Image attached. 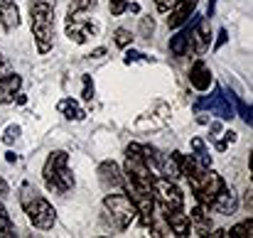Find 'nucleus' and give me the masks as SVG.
<instances>
[{
  "instance_id": "obj_16",
  "label": "nucleus",
  "mask_w": 253,
  "mask_h": 238,
  "mask_svg": "<svg viewBox=\"0 0 253 238\" xmlns=\"http://www.w3.org/2000/svg\"><path fill=\"white\" fill-rule=\"evenodd\" d=\"M199 17H202V15L194 12V15L182 25V30L169 40V54H172V57H184V52H187V42H189V35H192V27H194V22H197Z\"/></svg>"
},
{
  "instance_id": "obj_33",
  "label": "nucleus",
  "mask_w": 253,
  "mask_h": 238,
  "mask_svg": "<svg viewBox=\"0 0 253 238\" xmlns=\"http://www.w3.org/2000/svg\"><path fill=\"white\" fill-rule=\"evenodd\" d=\"M138 59H145V54H140V52H126V64H130V62H138Z\"/></svg>"
},
{
  "instance_id": "obj_15",
  "label": "nucleus",
  "mask_w": 253,
  "mask_h": 238,
  "mask_svg": "<svg viewBox=\"0 0 253 238\" xmlns=\"http://www.w3.org/2000/svg\"><path fill=\"white\" fill-rule=\"evenodd\" d=\"M189 226H192V234L194 236H209L211 234V216H209V209L202 206V204H194L189 209Z\"/></svg>"
},
{
  "instance_id": "obj_29",
  "label": "nucleus",
  "mask_w": 253,
  "mask_h": 238,
  "mask_svg": "<svg viewBox=\"0 0 253 238\" xmlns=\"http://www.w3.org/2000/svg\"><path fill=\"white\" fill-rule=\"evenodd\" d=\"M153 30H155V22H153V17H143V20H140V35H143L145 40H150Z\"/></svg>"
},
{
  "instance_id": "obj_10",
  "label": "nucleus",
  "mask_w": 253,
  "mask_h": 238,
  "mask_svg": "<svg viewBox=\"0 0 253 238\" xmlns=\"http://www.w3.org/2000/svg\"><path fill=\"white\" fill-rule=\"evenodd\" d=\"M169 120V106L168 103H163V101H158L155 106H153V111H148V113H143V116H138L135 118V123H133V128L135 130H140V133H148V130H160V128H165Z\"/></svg>"
},
{
  "instance_id": "obj_31",
  "label": "nucleus",
  "mask_w": 253,
  "mask_h": 238,
  "mask_svg": "<svg viewBox=\"0 0 253 238\" xmlns=\"http://www.w3.org/2000/svg\"><path fill=\"white\" fill-rule=\"evenodd\" d=\"M174 2H177V0H155V10L165 15V12H168V10L172 7V5H174Z\"/></svg>"
},
{
  "instance_id": "obj_2",
  "label": "nucleus",
  "mask_w": 253,
  "mask_h": 238,
  "mask_svg": "<svg viewBox=\"0 0 253 238\" xmlns=\"http://www.w3.org/2000/svg\"><path fill=\"white\" fill-rule=\"evenodd\" d=\"M30 30L40 54L52 52L54 47V10L57 0H30Z\"/></svg>"
},
{
  "instance_id": "obj_13",
  "label": "nucleus",
  "mask_w": 253,
  "mask_h": 238,
  "mask_svg": "<svg viewBox=\"0 0 253 238\" xmlns=\"http://www.w3.org/2000/svg\"><path fill=\"white\" fill-rule=\"evenodd\" d=\"M211 214H221V216H231V214H236V209H239V197H236V192L226 184L214 199H211V204L207 206Z\"/></svg>"
},
{
  "instance_id": "obj_20",
  "label": "nucleus",
  "mask_w": 253,
  "mask_h": 238,
  "mask_svg": "<svg viewBox=\"0 0 253 238\" xmlns=\"http://www.w3.org/2000/svg\"><path fill=\"white\" fill-rule=\"evenodd\" d=\"M57 111L67 118V120H84L86 118V111L82 108V103L77 98H62L57 103Z\"/></svg>"
},
{
  "instance_id": "obj_26",
  "label": "nucleus",
  "mask_w": 253,
  "mask_h": 238,
  "mask_svg": "<svg viewBox=\"0 0 253 238\" xmlns=\"http://www.w3.org/2000/svg\"><path fill=\"white\" fill-rule=\"evenodd\" d=\"M20 133H22V130H20V125H7V128H5V133H2V143H5V145H12V143L20 138Z\"/></svg>"
},
{
  "instance_id": "obj_30",
  "label": "nucleus",
  "mask_w": 253,
  "mask_h": 238,
  "mask_svg": "<svg viewBox=\"0 0 253 238\" xmlns=\"http://www.w3.org/2000/svg\"><path fill=\"white\" fill-rule=\"evenodd\" d=\"M82 98L84 101H93V79L86 74L84 77V88H82Z\"/></svg>"
},
{
  "instance_id": "obj_7",
  "label": "nucleus",
  "mask_w": 253,
  "mask_h": 238,
  "mask_svg": "<svg viewBox=\"0 0 253 238\" xmlns=\"http://www.w3.org/2000/svg\"><path fill=\"white\" fill-rule=\"evenodd\" d=\"M153 197H155V209H160V211L184 209V194H182V189L177 187L174 179L155 177V182H153Z\"/></svg>"
},
{
  "instance_id": "obj_25",
  "label": "nucleus",
  "mask_w": 253,
  "mask_h": 238,
  "mask_svg": "<svg viewBox=\"0 0 253 238\" xmlns=\"http://www.w3.org/2000/svg\"><path fill=\"white\" fill-rule=\"evenodd\" d=\"M113 42H116V47H118V49H128V47L133 44V35H130V30L118 27V30L113 32Z\"/></svg>"
},
{
  "instance_id": "obj_22",
  "label": "nucleus",
  "mask_w": 253,
  "mask_h": 238,
  "mask_svg": "<svg viewBox=\"0 0 253 238\" xmlns=\"http://www.w3.org/2000/svg\"><path fill=\"white\" fill-rule=\"evenodd\" d=\"M226 236L231 238H251L253 236V219L249 216V219H244L241 224H236L234 229H229L226 231Z\"/></svg>"
},
{
  "instance_id": "obj_28",
  "label": "nucleus",
  "mask_w": 253,
  "mask_h": 238,
  "mask_svg": "<svg viewBox=\"0 0 253 238\" xmlns=\"http://www.w3.org/2000/svg\"><path fill=\"white\" fill-rule=\"evenodd\" d=\"M96 5H98V0H69V7L72 10H91Z\"/></svg>"
},
{
  "instance_id": "obj_12",
  "label": "nucleus",
  "mask_w": 253,
  "mask_h": 238,
  "mask_svg": "<svg viewBox=\"0 0 253 238\" xmlns=\"http://www.w3.org/2000/svg\"><path fill=\"white\" fill-rule=\"evenodd\" d=\"M211 83H214V77H211L209 64H207L202 57H194V62H192V67H189V86H192L194 91L204 93V91H209Z\"/></svg>"
},
{
  "instance_id": "obj_19",
  "label": "nucleus",
  "mask_w": 253,
  "mask_h": 238,
  "mask_svg": "<svg viewBox=\"0 0 253 238\" xmlns=\"http://www.w3.org/2000/svg\"><path fill=\"white\" fill-rule=\"evenodd\" d=\"M165 221H168L172 236H189L192 234V226H189V216L184 214V209H177V211H163Z\"/></svg>"
},
{
  "instance_id": "obj_23",
  "label": "nucleus",
  "mask_w": 253,
  "mask_h": 238,
  "mask_svg": "<svg viewBox=\"0 0 253 238\" xmlns=\"http://www.w3.org/2000/svg\"><path fill=\"white\" fill-rule=\"evenodd\" d=\"M5 236H15V224H12V219H10L2 199H0V238H5Z\"/></svg>"
},
{
  "instance_id": "obj_3",
  "label": "nucleus",
  "mask_w": 253,
  "mask_h": 238,
  "mask_svg": "<svg viewBox=\"0 0 253 238\" xmlns=\"http://www.w3.org/2000/svg\"><path fill=\"white\" fill-rule=\"evenodd\" d=\"M42 182L44 187L52 192V194H69L74 189V174L69 169V153L67 150H52L47 159H44V167H42Z\"/></svg>"
},
{
  "instance_id": "obj_39",
  "label": "nucleus",
  "mask_w": 253,
  "mask_h": 238,
  "mask_svg": "<svg viewBox=\"0 0 253 238\" xmlns=\"http://www.w3.org/2000/svg\"><path fill=\"white\" fill-rule=\"evenodd\" d=\"M15 2H17V0H15Z\"/></svg>"
},
{
  "instance_id": "obj_32",
  "label": "nucleus",
  "mask_w": 253,
  "mask_h": 238,
  "mask_svg": "<svg viewBox=\"0 0 253 238\" xmlns=\"http://www.w3.org/2000/svg\"><path fill=\"white\" fill-rule=\"evenodd\" d=\"M10 72H12V67H10L7 57H2V54H0V79H2V77H7Z\"/></svg>"
},
{
  "instance_id": "obj_8",
  "label": "nucleus",
  "mask_w": 253,
  "mask_h": 238,
  "mask_svg": "<svg viewBox=\"0 0 253 238\" xmlns=\"http://www.w3.org/2000/svg\"><path fill=\"white\" fill-rule=\"evenodd\" d=\"M194 111H209L211 116H216L219 120H231L236 116L234 111V103L229 98V93L221 88V86H214V91L209 96H202L197 103H194Z\"/></svg>"
},
{
  "instance_id": "obj_9",
  "label": "nucleus",
  "mask_w": 253,
  "mask_h": 238,
  "mask_svg": "<svg viewBox=\"0 0 253 238\" xmlns=\"http://www.w3.org/2000/svg\"><path fill=\"white\" fill-rule=\"evenodd\" d=\"M209 47H211V27H209L207 17H199L194 22V27H192V35H189L184 57H202Z\"/></svg>"
},
{
  "instance_id": "obj_17",
  "label": "nucleus",
  "mask_w": 253,
  "mask_h": 238,
  "mask_svg": "<svg viewBox=\"0 0 253 238\" xmlns=\"http://www.w3.org/2000/svg\"><path fill=\"white\" fill-rule=\"evenodd\" d=\"M20 91H22V77L20 74L10 72L7 77H2L0 79V106H10L17 98Z\"/></svg>"
},
{
  "instance_id": "obj_37",
  "label": "nucleus",
  "mask_w": 253,
  "mask_h": 238,
  "mask_svg": "<svg viewBox=\"0 0 253 238\" xmlns=\"http://www.w3.org/2000/svg\"><path fill=\"white\" fill-rule=\"evenodd\" d=\"M103 54H106V49H103V47H98V49H93V54H91V57H103Z\"/></svg>"
},
{
  "instance_id": "obj_14",
  "label": "nucleus",
  "mask_w": 253,
  "mask_h": 238,
  "mask_svg": "<svg viewBox=\"0 0 253 238\" xmlns=\"http://www.w3.org/2000/svg\"><path fill=\"white\" fill-rule=\"evenodd\" d=\"M197 5H199V0H177L172 7H169L165 15L168 17V27L169 30H177V27H182L194 12H197Z\"/></svg>"
},
{
  "instance_id": "obj_5",
  "label": "nucleus",
  "mask_w": 253,
  "mask_h": 238,
  "mask_svg": "<svg viewBox=\"0 0 253 238\" xmlns=\"http://www.w3.org/2000/svg\"><path fill=\"white\" fill-rule=\"evenodd\" d=\"M224 187H226V179H224L219 172H214L211 167H204L194 179H189L192 197H194V201H197V204H202V206H209V204H211V199H214Z\"/></svg>"
},
{
  "instance_id": "obj_35",
  "label": "nucleus",
  "mask_w": 253,
  "mask_h": 238,
  "mask_svg": "<svg viewBox=\"0 0 253 238\" xmlns=\"http://www.w3.org/2000/svg\"><path fill=\"white\" fill-rule=\"evenodd\" d=\"M224 42H226V30H219V40H216V44H214V47L219 49V47H221Z\"/></svg>"
},
{
  "instance_id": "obj_38",
  "label": "nucleus",
  "mask_w": 253,
  "mask_h": 238,
  "mask_svg": "<svg viewBox=\"0 0 253 238\" xmlns=\"http://www.w3.org/2000/svg\"><path fill=\"white\" fill-rule=\"evenodd\" d=\"M214 5H216V0H209V12H207V17L214 15Z\"/></svg>"
},
{
  "instance_id": "obj_21",
  "label": "nucleus",
  "mask_w": 253,
  "mask_h": 238,
  "mask_svg": "<svg viewBox=\"0 0 253 238\" xmlns=\"http://www.w3.org/2000/svg\"><path fill=\"white\" fill-rule=\"evenodd\" d=\"M189 148H192V158L197 159V162H202L204 167H211V155H209V150H207V145H204L202 138H192Z\"/></svg>"
},
{
  "instance_id": "obj_4",
  "label": "nucleus",
  "mask_w": 253,
  "mask_h": 238,
  "mask_svg": "<svg viewBox=\"0 0 253 238\" xmlns=\"http://www.w3.org/2000/svg\"><path fill=\"white\" fill-rule=\"evenodd\" d=\"M101 206H103V219L108 221V226L113 231H126L135 221V216H138L135 204L130 201V197L126 192H111V194H106Z\"/></svg>"
},
{
  "instance_id": "obj_11",
  "label": "nucleus",
  "mask_w": 253,
  "mask_h": 238,
  "mask_svg": "<svg viewBox=\"0 0 253 238\" xmlns=\"http://www.w3.org/2000/svg\"><path fill=\"white\" fill-rule=\"evenodd\" d=\"M98 182L106 192H123V169L113 159H103L98 164Z\"/></svg>"
},
{
  "instance_id": "obj_18",
  "label": "nucleus",
  "mask_w": 253,
  "mask_h": 238,
  "mask_svg": "<svg viewBox=\"0 0 253 238\" xmlns=\"http://www.w3.org/2000/svg\"><path fill=\"white\" fill-rule=\"evenodd\" d=\"M0 25L5 32H15L20 27V7L15 0H0Z\"/></svg>"
},
{
  "instance_id": "obj_27",
  "label": "nucleus",
  "mask_w": 253,
  "mask_h": 238,
  "mask_svg": "<svg viewBox=\"0 0 253 238\" xmlns=\"http://www.w3.org/2000/svg\"><path fill=\"white\" fill-rule=\"evenodd\" d=\"M128 5H130V0H108V7H111V15H123L126 10H128Z\"/></svg>"
},
{
  "instance_id": "obj_36",
  "label": "nucleus",
  "mask_w": 253,
  "mask_h": 238,
  "mask_svg": "<svg viewBox=\"0 0 253 238\" xmlns=\"http://www.w3.org/2000/svg\"><path fill=\"white\" fill-rule=\"evenodd\" d=\"M5 159H7L10 164H15V162H17V155H15V153H7V155H5Z\"/></svg>"
},
{
  "instance_id": "obj_1",
  "label": "nucleus",
  "mask_w": 253,
  "mask_h": 238,
  "mask_svg": "<svg viewBox=\"0 0 253 238\" xmlns=\"http://www.w3.org/2000/svg\"><path fill=\"white\" fill-rule=\"evenodd\" d=\"M17 201L27 216V221L40 229V231H49L57 224V209L49 204V199L44 194H40L30 182H22L17 189Z\"/></svg>"
},
{
  "instance_id": "obj_34",
  "label": "nucleus",
  "mask_w": 253,
  "mask_h": 238,
  "mask_svg": "<svg viewBox=\"0 0 253 238\" xmlns=\"http://www.w3.org/2000/svg\"><path fill=\"white\" fill-rule=\"evenodd\" d=\"M7 194H10V184H7V182L0 177V199H5Z\"/></svg>"
},
{
  "instance_id": "obj_24",
  "label": "nucleus",
  "mask_w": 253,
  "mask_h": 238,
  "mask_svg": "<svg viewBox=\"0 0 253 238\" xmlns=\"http://www.w3.org/2000/svg\"><path fill=\"white\" fill-rule=\"evenodd\" d=\"M229 98H231V103H234V111H239V116L244 118V123L246 125H251L253 123V118H251V106H246L234 91H229Z\"/></svg>"
},
{
  "instance_id": "obj_6",
  "label": "nucleus",
  "mask_w": 253,
  "mask_h": 238,
  "mask_svg": "<svg viewBox=\"0 0 253 238\" xmlns=\"http://www.w3.org/2000/svg\"><path fill=\"white\" fill-rule=\"evenodd\" d=\"M64 32L74 44H86L98 32V25L88 17V10H72L69 7L67 17H64Z\"/></svg>"
}]
</instances>
